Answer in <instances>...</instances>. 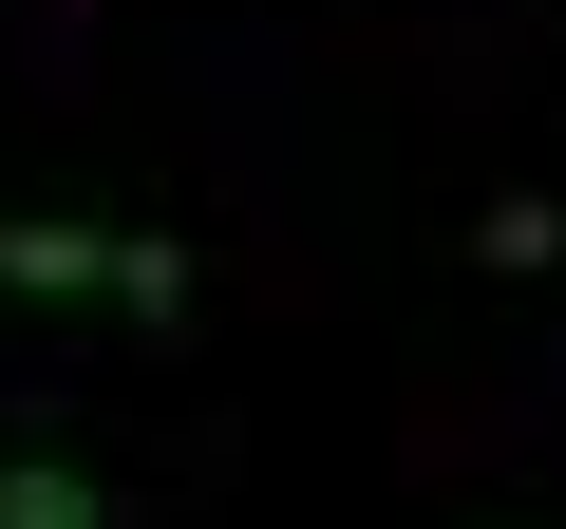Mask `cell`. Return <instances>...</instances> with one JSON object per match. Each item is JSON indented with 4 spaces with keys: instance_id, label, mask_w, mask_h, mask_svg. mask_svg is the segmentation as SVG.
<instances>
[{
    "instance_id": "cell-1",
    "label": "cell",
    "mask_w": 566,
    "mask_h": 529,
    "mask_svg": "<svg viewBox=\"0 0 566 529\" xmlns=\"http://www.w3.org/2000/svg\"><path fill=\"white\" fill-rule=\"evenodd\" d=\"M0 284H39V303L114 284V227H0Z\"/></svg>"
},
{
    "instance_id": "cell-2",
    "label": "cell",
    "mask_w": 566,
    "mask_h": 529,
    "mask_svg": "<svg viewBox=\"0 0 566 529\" xmlns=\"http://www.w3.org/2000/svg\"><path fill=\"white\" fill-rule=\"evenodd\" d=\"M0 529H95V473L76 454H0Z\"/></svg>"
},
{
    "instance_id": "cell-3",
    "label": "cell",
    "mask_w": 566,
    "mask_h": 529,
    "mask_svg": "<svg viewBox=\"0 0 566 529\" xmlns=\"http://www.w3.org/2000/svg\"><path fill=\"white\" fill-rule=\"evenodd\" d=\"M114 303H133V322H189V246H151V227H114Z\"/></svg>"
}]
</instances>
